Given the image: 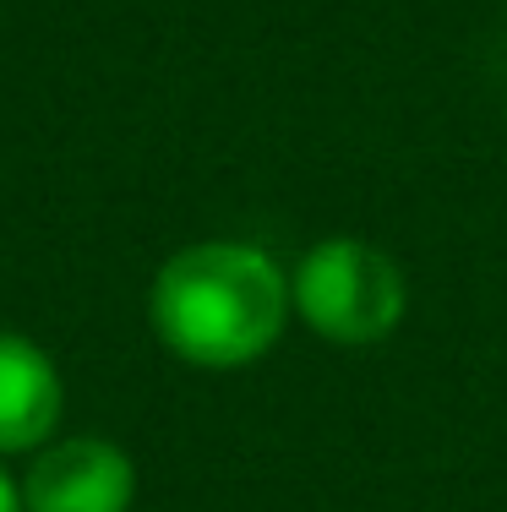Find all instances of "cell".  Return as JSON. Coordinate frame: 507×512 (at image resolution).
Here are the masks:
<instances>
[{"label":"cell","instance_id":"cell-2","mask_svg":"<svg viewBox=\"0 0 507 512\" xmlns=\"http://www.w3.org/2000/svg\"><path fill=\"white\" fill-rule=\"evenodd\" d=\"M289 300L311 322V333H322L328 344L360 349V344H382L404 322L409 289L398 262L382 246L338 235L300 256Z\"/></svg>","mask_w":507,"mask_h":512},{"label":"cell","instance_id":"cell-3","mask_svg":"<svg viewBox=\"0 0 507 512\" xmlns=\"http://www.w3.org/2000/svg\"><path fill=\"white\" fill-rule=\"evenodd\" d=\"M131 491H137V474H131V458L115 442L71 436V442H55L33 463L28 485H22V507L28 512H126Z\"/></svg>","mask_w":507,"mask_h":512},{"label":"cell","instance_id":"cell-5","mask_svg":"<svg viewBox=\"0 0 507 512\" xmlns=\"http://www.w3.org/2000/svg\"><path fill=\"white\" fill-rule=\"evenodd\" d=\"M0 512H22V496H17V485L0 474Z\"/></svg>","mask_w":507,"mask_h":512},{"label":"cell","instance_id":"cell-4","mask_svg":"<svg viewBox=\"0 0 507 512\" xmlns=\"http://www.w3.org/2000/svg\"><path fill=\"white\" fill-rule=\"evenodd\" d=\"M60 420V376L39 344L0 333V453H28Z\"/></svg>","mask_w":507,"mask_h":512},{"label":"cell","instance_id":"cell-1","mask_svg":"<svg viewBox=\"0 0 507 512\" xmlns=\"http://www.w3.org/2000/svg\"><path fill=\"white\" fill-rule=\"evenodd\" d=\"M289 284L268 251L202 240L175 251L153 278V327L180 360L229 371L262 360L284 333Z\"/></svg>","mask_w":507,"mask_h":512}]
</instances>
